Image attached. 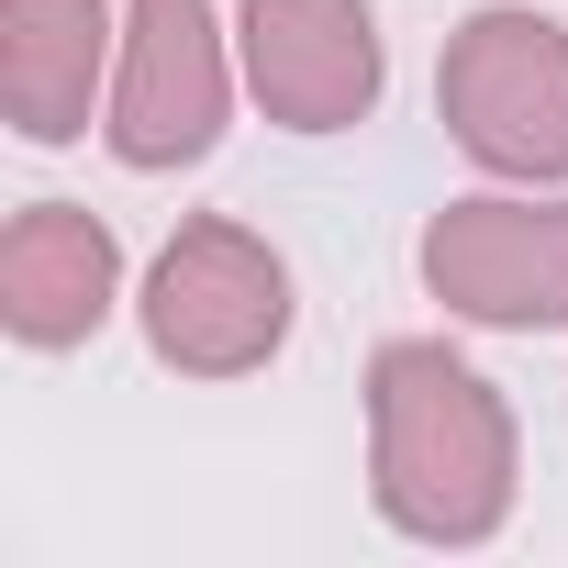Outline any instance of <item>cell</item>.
I'll return each instance as SVG.
<instances>
[{
	"label": "cell",
	"instance_id": "1",
	"mask_svg": "<svg viewBox=\"0 0 568 568\" xmlns=\"http://www.w3.org/2000/svg\"><path fill=\"white\" fill-rule=\"evenodd\" d=\"M524 490L513 402L435 335L368 357V501L413 546H490Z\"/></svg>",
	"mask_w": 568,
	"mask_h": 568
},
{
	"label": "cell",
	"instance_id": "2",
	"mask_svg": "<svg viewBox=\"0 0 568 568\" xmlns=\"http://www.w3.org/2000/svg\"><path fill=\"white\" fill-rule=\"evenodd\" d=\"M435 112L468 168L513 190L568 179V23L535 0H479L435 57Z\"/></svg>",
	"mask_w": 568,
	"mask_h": 568
},
{
	"label": "cell",
	"instance_id": "3",
	"mask_svg": "<svg viewBox=\"0 0 568 568\" xmlns=\"http://www.w3.org/2000/svg\"><path fill=\"white\" fill-rule=\"evenodd\" d=\"M134 324H145L156 368H179V379H256L291 346V256L223 212H201L156 245Z\"/></svg>",
	"mask_w": 568,
	"mask_h": 568
},
{
	"label": "cell",
	"instance_id": "4",
	"mask_svg": "<svg viewBox=\"0 0 568 568\" xmlns=\"http://www.w3.org/2000/svg\"><path fill=\"white\" fill-rule=\"evenodd\" d=\"M234 34L212 0H123V57H112V101H101V145L134 168V179H168V168H201L223 145V112H234Z\"/></svg>",
	"mask_w": 568,
	"mask_h": 568
},
{
	"label": "cell",
	"instance_id": "5",
	"mask_svg": "<svg viewBox=\"0 0 568 568\" xmlns=\"http://www.w3.org/2000/svg\"><path fill=\"white\" fill-rule=\"evenodd\" d=\"M424 291L479 335H568V201L468 190L424 223Z\"/></svg>",
	"mask_w": 568,
	"mask_h": 568
},
{
	"label": "cell",
	"instance_id": "6",
	"mask_svg": "<svg viewBox=\"0 0 568 568\" xmlns=\"http://www.w3.org/2000/svg\"><path fill=\"white\" fill-rule=\"evenodd\" d=\"M234 57L278 134H357L390 90V45L368 0H245Z\"/></svg>",
	"mask_w": 568,
	"mask_h": 568
},
{
	"label": "cell",
	"instance_id": "7",
	"mask_svg": "<svg viewBox=\"0 0 568 568\" xmlns=\"http://www.w3.org/2000/svg\"><path fill=\"white\" fill-rule=\"evenodd\" d=\"M112 313H123V245H112V223L79 212V201H23L12 234H0V324H12V346L68 357Z\"/></svg>",
	"mask_w": 568,
	"mask_h": 568
},
{
	"label": "cell",
	"instance_id": "8",
	"mask_svg": "<svg viewBox=\"0 0 568 568\" xmlns=\"http://www.w3.org/2000/svg\"><path fill=\"white\" fill-rule=\"evenodd\" d=\"M123 23L112 0H0V112H12L23 145H79L90 101H112Z\"/></svg>",
	"mask_w": 568,
	"mask_h": 568
}]
</instances>
